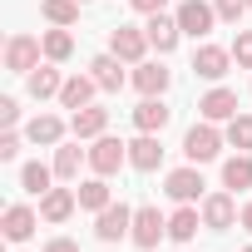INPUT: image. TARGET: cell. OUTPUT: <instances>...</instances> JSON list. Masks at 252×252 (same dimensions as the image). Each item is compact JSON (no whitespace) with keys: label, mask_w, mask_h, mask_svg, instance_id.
<instances>
[{"label":"cell","mask_w":252,"mask_h":252,"mask_svg":"<svg viewBox=\"0 0 252 252\" xmlns=\"http://www.w3.org/2000/svg\"><path fill=\"white\" fill-rule=\"evenodd\" d=\"M124 163H129V144H124V139H109V134H99V139L89 144V173H99V178H114Z\"/></svg>","instance_id":"cell-4"},{"label":"cell","mask_w":252,"mask_h":252,"mask_svg":"<svg viewBox=\"0 0 252 252\" xmlns=\"http://www.w3.org/2000/svg\"><path fill=\"white\" fill-rule=\"evenodd\" d=\"M79 5H89V0H79Z\"/></svg>","instance_id":"cell-38"},{"label":"cell","mask_w":252,"mask_h":252,"mask_svg":"<svg viewBox=\"0 0 252 252\" xmlns=\"http://www.w3.org/2000/svg\"><path fill=\"white\" fill-rule=\"evenodd\" d=\"M129 5H134V10H139V15H158V10H163V5H168V0H129Z\"/></svg>","instance_id":"cell-36"},{"label":"cell","mask_w":252,"mask_h":252,"mask_svg":"<svg viewBox=\"0 0 252 252\" xmlns=\"http://www.w3.org/2000/svg\"><path fill=\"white\" fill-rule=\"evenodd\" d=\"M40 252H79V242H74V237H50Z\"/></svg>","instance_id":"cell-35"},{"label":"cell","mask_w":252,"mask_h":252,"mask_svg":"<svg viewBox=\"0 0 252 252\" xmlns=\"http://www.w3.org/2000/svg\"><path fill=\"white\" fill-rule=\"evenodd\" d=\"M227 149H237V154H252V114H237V119H227Z\"/></svg>","instance_id":"cell-30"},{"label":"cell","mask_w":252,"mask_h":252,"mask_svg":"<svg viewBox=\"0 0 252 252\" xmlns=\"http://www.w3.org/2000/svg\"><path fill=\"white\" fill-rule=\"evenodd\" d=\"M222 188H227V193H247V188H252V154L222 158Z\"/></svg>","instance_id":"cell-25"},{"label":"cell","mask_w":252,"mask_h":252,"mask_svg":"<svg viewBox=\"0 0 252 252\" xmlns=\"http://www.w3.org/2000/svg\"><path fill=\"white\" fill-rule=\"evenodd\" d=\"M198 227H203V208L178 203V208L168 213V237H173V242H193V237H198Z\"/></svg>","instance_id":"cell-24"},{"label":"cell","mask_w":252,"mask_h":252,"mask_svg":"<svg viewBox=\"0 0 252 252\" xmlns=\"http://www.w3.org/2000/svg\"><path fill=\"white\" fill-rule=\"evenodd\" d=\"M74 193H79V208H84V213H104V208L114 203V193H109V178H99V173H94V178H84Z\"/></svg>","instance_id":"cell-26"},{"label":"cell","mask_w":252,"mask_h":252,"mask_svg":"<svg viewBox=\"0 0 252 252\" xmlns=\"http://www.w3.org/2000/svg\"><path fill=\"white\" fill-rule=\"evenodd\" d=\"M10 158H20V134L15 129L0 134V163H10Z\"/></svg>","instance_id":"cell-34"},{"label":"cell","mask_w":252,"mask_h":252,"mask_svg":"<svg viewBox=\"0 0 252 252\" xmlns=\"http://www.w3.org/2000/svg\"><path fill=\"white\" fill-rule=\"evenodd\" d=\"M40 55H45L40 35H10V40H5V69H10V74H30V69L40 64Z\"/></svg>","instance_id":"cell-11"},{"label":"cell","mask_w":252,"mask_h":252,"mask_svg":"<svg viewBox=\"0 0 252 252\" xmlns=\"http://www.w3.org/2000/svg\"><path fill=\"white\" fill-rule=\"evenodd\" d=\"M134 227V208L129 203H109L104 213H94V237L99 242H124Z\"/></svg>","instance_id":"cell-9"},{"label":"cell","mask_w":252,"mask_h":252,"mask_svg":"<svg viewBox=\"0 0 252 252\" xmlns=\"http://www.w3.org/2000/svg\"><path fill=\"white\" fill-rule=\"evenodd\" d=\"M198 208H203V227H208V232H227V227H237V213H242L237 198H232L227 188H222V193H208Z\"/></svg>","instance_id":"cell-8"},{"label":"cell","mask_w":252,"mask_h":252,"mask_svg":"<svg viewBox=\"0 0 252 252\" xmlns=\"http://www.w3.org/2000/svg\"><path fill=\"white\" fill-rule=\"evenodd\" d=\"M158 237H168V218L158 213V208H134V227H129V242L134 247H144V252H154L158 247Z\"/></svg>","instance_id":"cell-6"},{"label":"cell","mask_w":252,"mask_h":252,"mask_svg":"<svg viewBox=\"0 0 252 252\" xmlns=\"http://www.w3.org/2000/svg\"><path fill=\"white\" fill-rule=\"evenodd\" d=\"M208 183H203V168L198 163H183V168H168L163 173V193L173 198V203H203L208 193H203Z\"/></svg>","instance_id":"cell-2"},{"label":"cell","mask_w":252,"mask_h":252,"mask_svg":"<svg viewBox=\"0 0 252 252\" xmlns=\"http://www.w3.org/2000/svg\"><path fill=\"white\" fill-rule=\"evenodd\" d=\"M222 144H227V134L218 129V124H208V119H198L193 129L183 134V158L203 168V163H213V158L222 154Z\"/></svg>","instance_id":"cell-1"},{"label":"cell","mask_w":252,"mask_h":252,"mask_svg":"<svg viewBox=\"0 0 252 252\" xmlns=\"http://www.w3.org/2000/svg\"><path fill=\"white\" fill-rule=\"evenodd\" d=\"M247 10H252V0H247Z\"/></svg>","instance_id":"cell-39"},{"label":"cell","mask_w":252,"mask_h":252,"mask_svg":"<svg viewBox=\"0 0 252 252\" xmlns=\"http://www.w3.org/2000/svg\"><path fill=\"white\" fill-rule=\"evenodd\" d=\"M89 74H94V84H99L104 94H119L124 84H129V74H124V60H119V55H94V60H89Z\"/></svg>","instance_id":"cell-20"},{"label":"cell","mask_w":252,"mask_h":252,"mask_svg":"<svg viewBox=\"0 0 252 252\" xmlns=\"http://www.w3.org/2000/svg\"><path fill=\"white\" fill-rule=\"evenodd\" d=\"M149 30H139V25H114L109 30V55H119L124 64H144L149 60Z\"/></svg>","instance_id":"cell-3"},{"label":"cell","mask_w":252,"mask_h":252,"mask_svg":"<svg viewBox=\"0 0 252 252\" xmlns=\"http://www.w3.org/2000/svg\"><path fill=\"white\" fill-rule=\"evenodd\" d=\"M242 252H252V247H242Z\"/></svg>","instance_id":"cell-40"},{"label":"cell","mask_w":252,"mask_h":252,"mask_svg":"<svg viewBox=\"0 0 252 252\" xmlns=\"http://www.w3.org/2000/svg\"><path fill=\"white\" fill-rule=\"evenodd\" d=\"M198 119H208V124H227V119H237V94H232L227 84H213V89L198 99Z\"/></svg>","instance_id":"cell-14"},{"label":"cell","mask_w":252,"mask_h":252,"mask_svg":"<svg viewBox=\"0 0 252 252\" xmlns=\"http://www.w3.org/2000/svg\"><path fill=\"white\" fill-rule=\"evenodd\" d=\"M69 134L94 144L99 134H109V109H104V104H84V109H74V114H69Z\"/></svg>","instance_id":"cell-15"},{"label":"cell","mask_w":252,"mask_h":252,"mask_svg":"<svg viewBox=\"0 0 252 252\" xmlns=\"http://www.w3.org/2000/svg\"><path fill=\"white\" fill-rule=\"evenodd\" d=\"M173 15H178V30H183L188 40H208L213 25H218V10L208 5V0H183Z\"/></svg>","instance_id":"cell-7"},{"label":"cell","mask_w":252,"mask_h":252,"mask_svg":"<svg viewBox=\"0 0 252 252\" xmlns=\"http://www.w3.org/2000/svg\"><path fill=\"white\" fill-rule=\"evenodd\" d=\"M94 94H99V84H94V74H69L64 79V89H60V109H84V104H94Z\"/></svg>","instance_id":"cell-22"},{"label":"cell","mask_w":252,"mask_h":252,"mask_svg":"<svg viewBox=\"0 0 252 252\" xmlns=\"http://www.w3.org/2000/svg\"><path fill=\"white\" fill-rule=\"evenodd\" d=\"M20 188H25V193H35V198H45V193L55 188V163H40V158H35V163H25V168H20Z\"/></svg>","instance_id":"cell-27"},{"label":"cell","mask_w":252,"mask_h":252,"mask_svg":"<svg viewBox=\"0 0 252 252\" xmlns=\"http://www.w3.org/2000/svg\"><path fill=\"white\" fill-rule=\"evenodd\" d=\"M79 144H84V139H74V144H60V149H55V178H60V183H74V178H79V168L89 163V149H79Z\"/></svg>","instance_id":"cell-23"},{"label":"cell","mask_w":252,"mask_h":252,"mask_svg":"<svg viewBox=\"0 0 252 252\" xmlns=\"http://www.w3.org/2000/svg\"><path fill=\"white\" fill-rule=\"evenodd\" d=\"M213 10H218L222 25H237V20L247 15V0H213Z\"/></svg>","instance_id":"cell-32"},{"label":"cell","mask_w":252,"mask_h":252,"mask_svg":"<svg viewBox=\"0 0 252 252\" xmlns=\"http://www.w3.org/2000/svg\"><path fill=\"white\" fill-rule=\"evenodd\" d=\"M0 124H5V129L20 124V99H15V94H0Z\"/></svg>","instance_id":"cell-33"},{"label":"cell","mask_w":252,"mask_h":252,"mask_svg":"<svg viewBox=\"0 0 252 252\" xmlns=\"http://www.w3.org/2000/svg\"><path fill=\"white\" fill-rule=\"evenodd\" d=\"M25 89H30V99H35V104H45V99H60V89H64V74H60V64H55V60L35 64V69L25 74Z\"/></svg>","instance_id":"cell-13"},{"label":"cell","mask_w":252,"mask_h":252,"mask_svg":"<svg viewBox=\"0 0 252 252\" xmlns=\"http://www.w3.org/2000/svg\"><path fill=\"white\" fill-rule=\"evenodd\" d=\"M25 139H30L35 149H60V144H64V119H60V114H35V119L25 124Z\"/></svg>","instance_id":"cell-19"},{"label":"cell","mask_w":252,"mask_h":252,"mask_svg":"<svg viewBox=\"0 0 252 252\" xmlns=\"http://www.w3.org/2000/svg\"><path fill=\"white\" fill-rule=\"evenodd\" d=\"M237 227L252 237V203H242V213H237Z\"/></svg>","instance_id":"cell-37"},{"label":"cell","mask_w":252,"mask_h":252,"mask_svg":"<svg viewBox=\"0 0 252 252\" xmlns=\"http://www.w3.org/2000/svg\"><path fill=\"white\" fill-rule=\"evenodd\" d=\"M40 45H45V60H55V64H64V60L74 55V35H69L64 25H50V30L40 35Z\"/></svg>","instance_id":"cell-28"},{"label":"cell","mask_w":252,"mask_h":252,"mask_svg":"<svg viewBox=\"0 0 252 252\" xmlns=\"http://www.w3.org/2000/svg\"><path fill=\"white\" fill-rule=\"evenodd\" d=\"M74 208H79V193H74V188H50V193L40 198V218H45L50 227L69 222V218H74Z\"/></svg>","instance_id":"cell-18"},{"label":"cell","mask_w":252,"mask_h":252,"mask_svg":"<svg viewBox=\"0 0 252 252\" xmlns=\"http://www.w3.org/2000/svg\"><path fill=\"white\" fill-rule=\"evenodd\" d=\"M168 119H173V109L163 104V94H149V99H139V109H134V129H139V134H163Z\"/></svg>","instance_id":"cell-16"},{"label":"cell","mask_w":252,"mask_h":252,"mask_svg":"<svg viewBox=\"0 0 252 252\" xmlns=\"http://www.w3.org/2000/svg\"><path fill=\"white\" fill-rule=\"evenodd\" d=\"M232 64H237V69H252V30H237V40H232Z\"/></svg>","instance_id":"cell-31"},{"label":"cell","mask_w":252,"mask_h":252,"mask_svg":"<svg viewBox=\"0 0 252 252\" xmlns=\"http://www.w3.org/2000/svg\"><path fill=\"white\" fill-rule=\"evenodd\" d=\"M227 69H232V50L198 40V50H193V74H198V79H208V84H222V79H227Z\"/></svg>","instance_id":"cell-5"},{"label":"cell","mask_w":252,"mask_h":252,"mask_svg":"<svg viewBox=\"0 0 252 252\" xmlns=\"http://www.w3.org/2000/svg\"><path fill=\"white\" fill-rule=\"evenodd\" d=\"M45 218H40V208H25V203H10L5 208V218H0V232H5V242H30L35 237V227H40Z\"/></svg>","instance_id":"cell-10"},{"label":"cell","mask_w":252,"mask_h":252,"mask_svg":"<svg viewBox=\"0 0 252 252\" xmlns=\"http://www.w3.org/2000/svg\"><path fill=\"white\" fill-rule=\"evenodd\" d=\"M129 84H134V89L149 99V94H163V89L173 84V69H168V64H163V55H158V60H144V64H134Z\"/></svg>","instance_id":"cell-12"},{"label":"cell","mask_w":252,"mask_h":252,"mask_svg":"<svg viewBox=\"0 0 252 252\" xmlns=\"http://www.w3.org/2000/svg\"><path fill=\"white\" fill-rule=\"evenodd\" d=\"M144 30H149V45H154L158 55H173V50H178V40H183L178 15H163V10H158V15H149V25H144Z\"/></svg>","instance_id":"cell-21"},{"label":"cell","mask_w":252,"mask_h":252,"mask_svg":"<svg viewBox=\"0 0 252 252\" xmlns=\"http://www.w3.org/2000/svg\"><path fill=\"white\" fill-rule=\"evenodd\" d=\"M40 15L50 20V25H79V0H40Z\"/></svg>","instance_id":"cell-29"},{"label":"cell","mask_w":252,"mask_h":252,"mask_svg":"<svg viewBox=\"0 0 252 252\" xmlns=\"http://www.w3.org/2000/svg\"><path fill=\"white\" fill-rule=\"evenodd\" d=\"M129 168H134V173L163 168V139H158V134H139V139L129 144Z\"/></svg>","instance_id":"cell-17"}]
</instances>
